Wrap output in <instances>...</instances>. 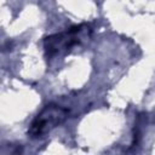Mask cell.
Instances as JSON below:
<instances>
[{
	"label": "cell",
	"mask_w": 155,
	"mask_h": 155,
	"mask_svg": "<svg viewBox=\"0 0 155 155\" xmlns=\"http://www.w3.org/2000/svg\"><path fill=\"white\" fill-rule=\"evenodd\" d=\"M68 109L58 104H47L35 116L28 128V136L31 138H39L63 124L68 117Z\"/></svg>",
	"instance_id": "cell-1"
},
{
	"label": "cell",
	"mask_w": 155,
	"mask_h": 155,
	"mask_svg": "<svg viewBox=\"0 0 155 155\" xmlns=\"http://www.w3.org/2000/svg\"><path fill=\"white\" fill-rule=\"evenodd\" d=\"M86 24L73 25L65 31L57 33L45 38L44 40V48L47 57H52L62 51L70 50L73 46L78 45L81 40V34L86 30Z\"/></svg>",
	"instance_id": "cell-2"
}]
</instances>
